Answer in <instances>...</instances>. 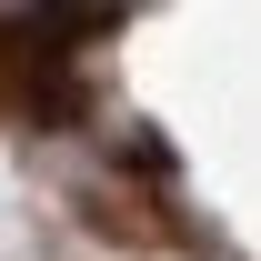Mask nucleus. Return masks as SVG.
<instances>
[{"instance_id": "1", "label": "nucleus", "mask_w": 261, "mask_h": 261, "mask_svg": "<svg viewBox=\"0 0 261 261\" xmlns=\"http://www.w3.org/2000/svg\"><path fill=\"white\" fill-rule=\"evenodd\" d=\"M121 31V10H20V20H0V111L31 130V141H81L91 130V61L81 40H111Z\"/></svg>"}]
</instances>
